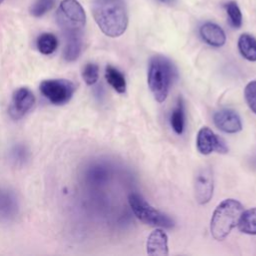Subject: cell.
<instances>
[{"mask_svg":"<svg viewBox=\"0 0 256 256\" xmlns=\"http://www.w3.org/2000/svg\"><path fill=\"white\" fill-rule=\"evenodd\" d=\"M92 15L100 30L108 37H119L127 29L128 13L124 0H94Z\"/></svg>","mask_w":256,"mask_h":256,"instance_id":"6da1fadb","label":"cell"},{"mask_svg":"<svg viewBox=\"0 0 256 256\" xmlns=\"http://www.w3.org/2000/svg\"><path fill=\"white\" fill-rule=\"evenodd\" d=\"M173 76L174 66L167 57L155 55L150 59L147 81L156 101H165L172 84Z\"/></svg>","mask_w":256,"mask_h":256,"instance_id":"7a4b0ae2","label":"cell"},{"mask_svg":"<svg viewBox=\"0 0 256 256\" xmlns=\"http://www.w3.org/2000/svg\"><path fill=\"white\" fill-rule=\"evenodd\" d=\"M243 211V206L238 200L232 198L223 200L213 212L210 222L211 235L218 241L224 240L237 226Z\"/></svg>","mask_w":256,"mask_h":256,"instance_id":"3957f363","label":"cell"},{"mask_svg":"<svg viewBox=\"0 0 256 256\" xmlns=\"http://www.w3.org/2000/svg\"><path fill=\"white\" fill-rule=\"evenodd\" d=\"M56 22L65 37L82 35L86 14L77 0H63L56 12Z\"/></svg>","mask_w":256,"mask_h":256,"instance_id":"277c9868","label":"cell"},{"mask_svg":"<svg viewBox=\"0 0 256 256\" xmlns=\"http://www.w3.org/2000/svg\"><path fill=\"white\" fill-rule=\"evenodd\" d=\"M128 201L133 213L141 222L159 228H172L174 226V221L168 215L152 207L138 193H131Z\"/></svg>","mask_w":256,"mask_h":256,"instance_id":"5b68a950","label":"cell"},{"mask_svg":"<svg viewBox=\"0 0 256 256\" xmlns=\"http://www.w3.org/2000/svg\"><path fill=\"white\" fill-rule=\"evenodd\" d=\"M41 93L55 105H63L72 98L75 85L67 79H48L40 84Z\"/></svg>","mask_w":256,"mask_h":256,"instance_id":"8992f818","label":"cell"},{"mask_svg":"<svg viewBox=\"0 0 256 256\" xmlns=\"http://www.w3.org/2000/svg\"><path fill=\"white\" fill-rule=\"evenodd\" d=\"M35 96L27 87H21L14 91L8 108L9 115L12 119L18 120L24 117L34 106Z\"/></svg>","mask_w":256,"mask_h":256,"instance_id":"52a82bcc","label":"cell"},{"mask_svg":"<svg viewBox=\"0 0 256 256\" xmlns=\"http://www.w3.org/2000/svg\"><path fill=\"white\" fill-rule=\"evenodd\" d=\"M196 146L198 151L203 155H208L212 152H218L222 154L228 152V148L223 140L206 126L202 127L198 131Z\"/></svg>","mask_w":256,"mask_h":256,"instance_id":"ba28073f","label":"cell"},{"mask_svg":"<svg viewBox=\"0 0 256 256\" xmlns=\"http://www.w3.org/2000/svg\"><path fill=\"white\" fill-rule=\"evenodd\" d=\"M214 181L213 174L210 168H201L194 180V195L199 204H206L210 201L213 195Z\"/></svg>","mask_w":256,"mask_h":256,"instance_id":"9c48e42d","label":"cell"},{"mask_svg":"<svg viewBox=\"0 0 256 256\" xmlns=\"http://www.w3.org/2000/svg\"><path fill=\"white\" fill-rule=\"evenodd\" d=\"M215 126L225 133H237L242 129L241 118L231 109H222L213 115Z\"/></svg>","mask_w":256,"mask_h":256,"instance_id":"30bf717a","label":"cell"},{"mask_svg":"<svg viewBox=\"0 0 256 256\" xmlns=\"http://www.w3.org/2000/svg\"><path fill=\"white\" fill-rule=\"evenodd\" d=\"M147 253L151 256H167L168 255V237L161 229L156 228L147 238Z\"/></svg>","mask_w":256,"mask_h":256,"instance_id":"8fae6325","label":"cell"},{"mask_svg":"<svg viewBox=\"0 0 256 256\" xmlns=\"http://www.w3.org/2000/svg\"><path fill=\"white\" fill-rule=\"evenodd\" d=\"M201 38L210 46L221 47L226 42V35L224 30L213 22L204 23L199 30Z\"/></svg>","mask_w":256,"mask_h":256,"instance_id":"7c38bea8","label":"cell"},{"mask_svg":"<svg viewBox=\"0 0 256 256\" xmlns=\"http://www.w3.org/2000/svg\"><path fill=\"white\" fill-rule=\"evenodd\" d=\"M65 38H66V44H65L63 56L67 62H73L77 60L81 54L82 45H83L82 35L69 36Z\"/></svg>","mask_w":256,"mask_h":256,"instance_id":"4fadbf2b","label":"cell"},{"mask_svg":"<svg viewBox=\"0 0 256 256\" xmlns=\"http://www.w3.org/2000/svg\"><path fill=\"white\" fill-rule=\"evenodd\" d=\"M238 49L241 55L248 61H256V38L244 33L238 39Z\"/></svg>","mask_w":256,"mask_h":256,"instance_id":"5bb4252c","label":"cell"},{"mask_svg":"<svg viewBox=\"0 0 256 256\" xmlns=\"http://www.w3.org/2000/svg\"><path fill=\"white\" fill-rule=\"evenodd\" d=\"M105 78L108 84L118 93H124L126 91V80L124 75L115 67L107 65L105 69Z\"/></svg>","mask_w":256,"mask_h":256,"instance_id":"9a60e30c","label":"cell"},{"mask_svg":"<svg viewBox=\"0 0 256 256\" xmlns=\"http://www.w3.org/2000/svg\"><path fill=\"white\" fill-rule=\"evenodd\" d=\"M237 226L242 233L256 235V207L243 211Z\"/></svg>","mask_w":256,"mask_h":256,"instance_id":"2e32d148","label":"cell"},{"mask_svg":"<svg viewBox=\"0 0 256 256\" xmlns=\"http://www.w3.org/2000/svg\"><path fill=\"white\" fill-rule=\"evenodd\" d=\"M184 122H185V115H184V105L183 100L181 97L178 98L177 104L172 111L171 117H170V124L173 130L177 134H182L184 130Z\"/></svg>","mask_w":256,"mask_h":256,"instance_id":"e0dca14e","label":"cell"},{"mask_svg":"<svg viewBox=\"0 0 256 256\" xmlns=\"http://www.w3.org/2000/svg\"><path fill=\"white\" fill-rule=\"evenodd\" d=\"M58 45L56 36L52 33H43L37 39V48L44 55L52 54Z\"/></svg>","mask_w":256,"mask_h":256,"instance_id":"ac0fdd59","label":"cell"},{"mask_svg":"<svg viewBox=\"0 0 256 256\" xmlns=\"http://www.w3.org/2000/svg\"><path fill=\"white\" fill-rule=\"evenodd\" d=\"M226 12H227L230 24L234 28H240L242 25V14L237 3L234 1L227 3Z\"/></svg>","mask_w":256,"mask_h":256,"instance_id":"d6986e66","label":"cell"},{"mask_svg":"<svg viewBox=\"0 0 256 256\" xmlns=\"http://www.w3.org/2000/svg\"><path fill=\"white\" fill-rule=\"evenodd\" d=\"M99 77V67L95 63H87L82 70V78L87 85H93Z\"/></svg>","mask_w":256,"mask_h":256,"instance_id":"ffe728a7","label":"cell"},{"mask_svg":"<svg viewBox=\"0 0 256 256\" xmlns=\"http://www.w3.org/2000/svg\"><path fill=\"white\" fill-rule=\"evenodd\" d=\"M54 6V0H36L30 12L35 17H41Z\"/></svg>","mask_w":256,"mask_h":256,"instance_id":"44dd1931","label":"cell"},{"mask_svg":"<svg viewBox=\"0 0 256 256\" xmlns=\"http://www.w3.org/2000/svg\"><path fill=\"white\" fill-rule=\"evenodd\" d=\"M244 96L249 108L256 114V80L251 81L246 85Z\"/></svg>","mask_w":256,"mask_h":256,"instance_id":"7402d4cb","label":"cell"},{"mask_svg":"<svg viewBox=\"0 0 256 256\" xmlns=\"http://www.w3.org/2000/svg\"><path fill=\"white\" fill-rule=\"evenodd\" d=\"M13 157L15 160L17 159V161L23 162L27 159V150L23 146L15 147V149L13 150Z\"/></svg>","mask_w":256,"mask_h":256,"instance_id":"603a6c76","label":"cell"},{"mask_svg":"<svg viewBox=\"0 0 256 256\" xmlns=\"http://www.w3.org/2000/svg\"><path fill=\"white\" fill-rule=\"evenodd\" d=\"M156 1H158L162 4H166V5H174L177 2V0H156Z\"/></svg>","mask_w":256,"mask_h":256,"instance_id":"cb8c5ba5","label":"cell"},{"mask_svg":"<svg viewBox=\"0 0 256 256\" xmlns=\"http://www.w3.org/2000/svg\"><path fill=\"white\" fill-rule=\"evenodd\" d=\"M2 2H3V0H0V4H1V3H2Z\"/></svg>","mask_w":256,"mask_h":256,"instance_id":"d4e9b609","label":"cell"},{"mask_svg":"<svg viewBox=\"0 0 256 256\" xmlns=\"http://www.w3.org/2000/svg\"><path fill=\"white\" fill-rule=\"evenodd\" d=\"M255 163H256V158H255Z\"/></svg>","mask_w":256,"mask_h":256,"instance_id":"484cf974","label":"cell"}]
</instances>
